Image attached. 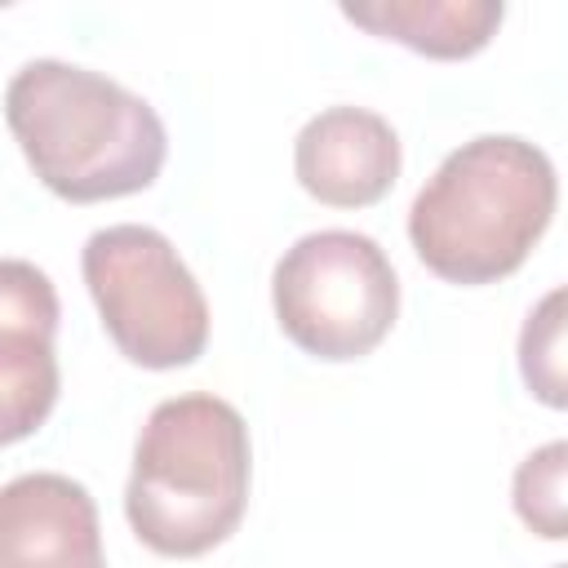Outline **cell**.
<instances>
[{
  "label": "cell",
  "mask_w": 568,
  "mask_h": 568,
  "mask_svg": "<svg viewBox=\"0 0 568 568\" xmlns=\"http://www.w3.org/2000/svg\"><path fill=\"white\" fill-rule=\"evenodd\" d=\"M342 13L382 40H399L413 53L444 62L479 53L506 18L501 0H377L342 4Z\"/></svg>",
  "instance_id": "9"
},
{
  "label": "cell",
  "mask_w": 568,
  "mask_h": 568,
  "mask_svg": "<svg viewBox=\"0 0 568 568\" xmlns=\"http://www.w3.org/2000/svg\"><path fill=\"white\" fill-rule=\"evenodd\" d=\"M559 200L555 164L515 133H484L444 155L408 209V240L448 284H497L524 266Z\"/></svg>",
  "instance_id": "2"
},
{
  "label": "cell",
  "mask_w": 568,
  "mask_h": 568,
  "mask_svg": "<svg viewBox=\"0 0 568 568\" xmlns=\"http://www.w3.org/2000/svg\"><path fill=\"white\" fill-rule=\"evenodd\" d=\"M284 337L315 359H359L399 315V280L377 240L359 231H311L271 275Z\"/></svg>",
  "instance_id": "5"
},
{
  "label": "cell",
  "mask_w": 568,
  "mask_h": 568,
  "mask_svg": "<svg viewBox=\"0 0 568 568\" xmlns=\"http://www.w3.org/2000/svg\"><path fill=\"white\" fill-rule=\"evenodd\" d=\"M395 129L364 106H328L311 115L293 142V169L306 195L328 209H368L399 178Z\"/></svg>",
  "instance_id": "8"
},
{
  "label": "cell",
  "mask_w": 568,
  "mask_h": 568,
  "mask_svg": "<svg viewBox=\"0 0 568 568\" xmlns=\"http://www.w3.org/2000/svg\"><path fill=\"white\" fill-rule=\"evenodd\" d=\"M80 271L106 337L129 364L186 368L209 346V302L155 226L120 222L84 240Z\"/></svg>",
  "instance_id": "4"
},
{
  "label": "cell",
  "mask_w": 568,
  "mask_h": 568,
  "mask_svg": "<svg viewBox=\"0 0 568 568\" xmlns=\"http://www.w3.org/2000/svg\"><path fill=\"white\" fill-rule=\"evenodd\" d=\"M58 293L49 275L22 257L0 266V417L4 444L31 435L58 399Z\"/></svg>",
  "instance_id": "6"
},
{
  "label": "cell",
  "mask_w": 568,
  "mask_h": 568,
  "mask_svg": "<svg viewBox=\"0 0 568 568\" xmlns=\"http://www.w3.org/2000/svg\"><path fill=\"white\" fill-rule=\"evenodd\" d=\"M0 568H106L89 488L58 470L9 479L0 488Z\"/></svg>",
  "instance_id": "7"
},
{
  "label": "cell",
  "mask_w": 568,
  "mask_h": 568,
  "mask_svg": "<svg viewBox=\"0 0 568 568\" xmlns=\"http://www.w3.org/2000/svg\"><path fill=\"white\" fill-rule=\"evenodd\" d=\"M510 506L541 541H568V439L532 448L515 466Z\"/></svg>",
  "instance_id": "11"
},
{
  "label": "cell",
  "mask_w": 568,
  "mask_h": 568,
  "mask_svg": "<svg viewBox=\"0 0 568 568\" xmlns=\"http://www.w3.org/2000/svg\"><path fill=\"white\" fill-rule=\"evenodd\" d=\"M253 448L235 404L217 395H173L151 408L124 515L142 546L164 559H195L222 546L248 506Z\"/></svg>",
  "instance_id": "3"
},
{
  "label": "cell",
  "mask_w": 568,
  "mask_h": 568,
  "mask_svg": "<svg viewBox=\"0 0 568 568\" xmlns=\"http://www.w3.org/2000/svg\"><path fill=\"white\" fill-rule=\"evenodd\" d=\"M519 377L537 404L568 413V284L528 311L519 328Z\"/></svg>",
  "instance_id": "10"
},
{
  "label": "cell",
  "mask_w": 568,
  "mask_h": 568,
  "mask_svg": "<svg viewBox=\"0 0 568 568\" xmlns=\"http://www.w3.org/2000/svg\"><path fill=\"white\" fill-rule=\"evenodd\" d=\"M555 568H568V564H555Z\"/></svg>",
  "instance_id": "12"
},
{
  "label": "cell",
  "mask_w": 568,
  "mask_h": 568,
  "mask_svg": "<svg viewBox=\"0 0 568 568\" xmlns=\"http://www.w3.org/2000/svg\"><path fill=\"white\" fill-rule=\"evenodd\" d=\"M4 115L36 178L71 204L146 191L169 155V133L146 98L58 58L13 71Z\"/></svg>",
  "instance_id": "1"
}]
</instances>
